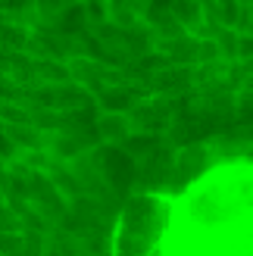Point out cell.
<instances>
[{
	"label": "cell",
	"instance_id": "obj_1",
	"mask_svg": "<svg viewBox=\"0 0 253 256\" xmlns=\"http://www.w3.org/2000/svg\"><path fill=\"white\" fill-rule=\"evenodd\" d=\"M110 256H253V128L178 147L138 184Z\"/></svg>",
	"mask_w": 253,
	"mask_h": 256
}]
</instances>
